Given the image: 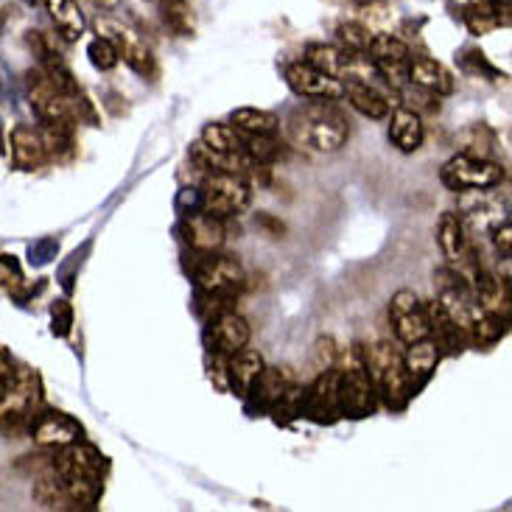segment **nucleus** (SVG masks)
<instances>
[{"label":"nucleus","mask_w":512,"mask_h":512,"mask_svg":"<svg viewBox=\"0 0 512 512\" xmlns=\"http://www.w3.org/2000/svg\"><path fill=\"white\" fill-rule=\"evenodd\" d=\"M389 322H392L395 339H398L403 347L412 345V342H420V339H429L431 336L426 303L417 297L415 291L401 289L392 294V300H389Z\"/></svg>","instance_id":"nucleus-8"},{"label":"nucleus","mask_w":512,"mask_h":512,"mask_svg":"<svg viewBox=\"0 0 512 512\" xmlns=\"http://www.w3.org/2000/svg\"><path fill=\"white\" fill-rule=\"evenodd\" d=\"M266 361L258 350L250 347H241L236 353H230L224 359V375H227V384L236 389L238 395H250L252 384L258 381V375L263 373Z\"/></svg>","instance_id":"nucleus-18"},{"label":"nucleus","mask_w":512,"mask_h":512,"mask_svg":"<svg viewBox=\"0 0 512 512\" xmlns=\"http://www.w3.org/2000/svg\"><path fill=\"white\" fill-rule=\"evenodd\" d=\"M230 124L236 126L241 135H275L280 129V118L275 112L258 110V107H238L230 115Z\"/></svg>","instance_id":"nucleus-26"},{"label":"nucleus","mask_w":512,"mask_h":512,"mask_svg":"<svg viewBox=\"0 0 512 512\" xmlns=\"http://www.w3.org/2000/svg\"><path fill=\"white\" fill-rule=\"evenodd\" d=\"M185 241L194 252H219L227 241V227L222 219L196 210L185 219Z\"/></svg>","instance_id":"nucleus-16"},{"label":"nucleus","mask_w":512,"mask_h":512,"mask_svg":"<svg viewBox=\"0 0 512 512\" xmlns=\"http://www.w3.org/2000/svg\"><path fill=\"white\" fill-rule=\"evenodd\" d=\"M294 384H297V378H294L289 367H263V373L258 375V381L252 384L250 392L261 406L275 409L277 403L294 389Z\"/></svg>","instance_id":"nucleus-23"},{"label":"nucleus","mask_w":512,"mask_h":512,"mask_svg":"<svg viewBox=\"0 0 512 512\" xmlns=\"http://www.w3.org/2000/svg\"><path fill=\"white\" fill-rule=\"evenodd\" d=\"M98 37L110 40L115 45L118 56L124 59L129 68L140 73V76H154V54L149 48V42L140 37L135 28L124 23L121 17H112V14H101L96 20Z\"/></svg>","instance_id":"nucleus-6"},{"label":"nucleus","mask_w":512,"mask_h":512,"mask_svg":"<svg viewBox=\"0 0 512 512\" xmlns=\"http://www.w3.org/2000/svg\"><path fill=\"white\" fill-rule=\"evenodd\" d=\"M286 124H289V135L297 146L317 154L339 152L350 138V124H347L345 112L333 101H322V98H314L308 104H300L297 110H291Z\"/></svg>","instance_id":"nucleus-1"},{"label":"nucleus","mask_w":512,"mask_h":512,"mask_svg":"<svg viewBox=\"0 0 512 512\" xmlns=\"http://www.w3.org/2000/svg\"><path fill=\"white\" fill-rule=\"evenodd\" d=\"M336 359H339V347L333 342V336H319L314 347H311V367L314 373H328L336 367Z\"/></svg>","instance_id":"nucleus-34"},{"label":"nucleus","mask_w":512,"mask_h":512,"mask_svg":"<svg viewBox=\"0 0 512 512\" xmlns=\"http://www.w3.org/2000/svg\"><path fill=\"white\" fill-rule=\"evenodd\" d=\"M40 135H42V143H45V152H48V157L65 160V157H70V154L76 152V129H73V121H62V124H42Z\"/></svg>","instance_id":"nucleus-28"},{"label":"nucleus","mask_w":512,"mask_h":512,"mask_svg":"<svg viewBox=\"0 0 512 512\" xmlns=\"http://www.w3.org/2000/svg\"><path fill=\"white\" fill-rule=\"evenodd\" d=\"M283 73H286V82H289L291 90L303 98L339 101V98H342V90H345L342 79H336V76H328V73H322V70L311 68L303 59L289 62Z\"/></svg>","instance_id":"nucleus-11"},{"label":"nucleus","mask_w":512,"mask_h":512,"mask_svg":"<svg viewBox=\"0 0 512 512\" xmlns=\"http://www.w3.org/2000/svg\"><path fill=\"white\" fill-rule=\"evenodd\" d=\"M333 370H336V384H339V398H342V415H370L375 409V387L364 367L361 345L339 350Z\"/></svg>","instance_id":"nucleus-3"},{"label":"nucleus","mask_w":512,"mask_h":512,"mask_svg":"<svg viewBox=\"0 0 512 512\" xmlns=\"http://www.w3.org/2000/svg\"><path fill=\"white\" fill-rule=\"evenodd\" d=\"M28 98H31V110L37 112L42 124H62V121H76V110L59 87H56L40 68L26 73Z\"/></svg>","instance_id":"nucleus-9"},{"label":"nucleus","mask_w":512,"mask_h":512,"mask_svg":"<svg viewBox=\"0 0 512 512\" xmlns=\"http://www.w3.org/2000/svg\"><path fill=\"white\" fill-rule=\"evenodd\" d=\"M34 501L40 504L42 510H68L70 501L68 493H65V487H62V479H59V473L48 465V471L37 476V482H34Z\"/></svg>","instance_id":"nucleus-27"},{"label":"nucleus","mask_w":512,"mask_h":512,"mask_svg":"<svg viewBox=\"0 0 512 512\" xmlns=\"http://www.w3.org/2000/svg\"><path fill=\"white\" fill-rule=\"evenodd\" d=\"M440 180L451 191H490L504 182V168L479 154H457L443 166Z\"/></svg>","instance_id":"nucleus-7"},{"label":"nucleus","mask_w":512,"mask_h":512,"mask_svg":"<svg viewBox=\"0 0 512 512\" xmlns=\"http://www.w3.org/2000/svg\"><path fill=\"white\" fill-rule=\"evenodd\" d=\"M345 90L342 98H347V104L353 110L364 115V118H373V121H384L389 115V98L387 93H381V87L367 82H356V79H342Z\"/></svg>","instance_id":"nucleus-19"},{"label":"nucleus","mask_w":512,"mask_h":512,"mask_svg":"<svg viewBox=\"0 0 512 512\" xmlns=\"http://www.w3.org/2000/svg\"><path fill=\"white\" fill-rule=\"evenodd\" d=\"M23 280L20 263L14 261V255H0V286H17Z\"/></svg>","instance_id":"nucleus-37"},{"label":"nucleus","mask_w":512,"mask_h":512,"mask_svg":"<svg viewBox=\"0 0 512 512\" xmlns=\"http://www.w3.org/2000/svg\"><path fill=\"white\" fill-rule=\"evenodd\" d=\"M347 59H350V51L336 48V45H325V42H308L303 51V62L328 73V76H336V79H345Z\"/></svg>","instance_id":"nucleus-25"},{"label":"nucleus","mask_w":512,"mask_h":512,"mask_svg":"<svg viewBox=\"0 0 512 512\" xmlns=\"http://www.w3.org/2000/svg\"><path fill=\"white\" fill-rule=\"evenodd\" d=\"M87 56H90V62H93L96 70H112L118 68V62H121L115 45L110 40H104V37H96V40L87 45Z\"/></svg>","instance_id":"nucleus-35"},{"label":"nucleus","mask_w":512,"mask_h":512,"mask_svg":"<svg viewBox=\"0 0 512 512\" xmlns=\"http://www.w3.org/2000/svg\"><path fill=\"white\" fill-rule=\"evenodd\" d=\"M250 336V322L241 314H236V311H222L210 322V339H213L219 356H230V353H236L241 347H247L250 345Z\"/></svg>","instance_id":"nucleus-15"},{"label":"nucleus","mask_w":512,"mask_h":512,"mask_svg":"<svg viewBox=\"0 0 512 512\" xmlns=\"http://www.w3.org/2000/svg\"><path fill=\"white\" fill-rule=\"evenodd\" d=\"M51 322H54L56 336H70L73 331V308L68 300H56L51 308Z\"/></svg>","instance_id":"nucleus-36"},{"label":"nucleus","mask_w":512,"mask_h":512,"mask_svg":"<svg viewBox=\"0 0 512 512\" xmlns=\"http://www.w3.org/2000/svg\"><path fill=\"white\" fill-rule=\"evenodd\" d=\"M9 154H12L14 168H20V171L42 168V163L48 160V152H45L40 129L26 124L14 126L12 135H9Z\"/></svg>","instance_id":"nucleus-17"},{"label":"nucleus","mask_w":512,"mask_h":512,"mask_svg":"<svg viewBox=\"0 0 512 512\" xmlns=\"http://www.w3.org/2000/svg\"><path fill=\"white\" fill-rule=\"evenodd\" d=\"M280 154H283V149H280L275 135H244V157L250 163L266 166V163H275Z\"/></svg>","instance_id":"nucleus-31"},{"label":"nucleus","mask_w":512,"mask_h":512,"mask_svg":"<svg viewBox=\"0 0 512 512\" xmlns=\"http://www.w3.org/2000/svg\"><path fill=\"white\" fill-rule=\"evenodd\" d=\"M191 163H194L199 171L205 174H247V168L252 166L250 160L244 154H227V152H216L205 146L202 140H196L191 146Z\"/></svg>","instance_id":"nucleus-22"},{"label":"nucleus","mask_w":512,"mask_h":512,"mask_svg":"<svg viewBox=\"0 0 512 512\" xmlns=\"http://www.w3.org/2000/svg\"><path fill=\"white\" fill-rule=\"evenodd\" d=\"M493 236V241H496V250H499V255H504V258H510V250H512V224L510 219H504V222L490 233Z\"/></svg>","instance_id":"nucleus-38"},{"label":"nucleus","mask_w":512,"mask_h":512,"mask_svg":"<svg viewBox=\"0 0 512 512\" xmlns=\"http://www.w3.org/2000/svg\"><path fill=\"white\" fill-rule=\"evenodd\" d=\"M199 263L194 266L196 286L208 297H233L244 280V263L236 255H222V252H196Z\"/></svg>","instance_id":"nucleus-5"},{"label":"nucleus","mask_w":512,"mask_h":512,"mask_svg":"<svg viewBox=\"0 0 512 512\" xmlns=\"http://www.w3.org/2000/svg\"><path fill=\"white\" fill-rule=\"evenodd\" d=\"M367 56L370 59H387V62H406L412 51L409 45L395 37V34H373L370 40V48H367Z\"/></svg>","instance_id":"nucleus-30"},{"label":"nucleus","mask_w":512,"mask_h":512,"mask_svg":"<svg viewBox=\"0 0 512 512\" xmlns=\"http://www.w3.org/2000/svg\"><path fill=\"white\" fill-rule=\"evenodd\" d=\"M14 367H17V364H14V359L9 356V350L0 345V392L6 389V384H9V381H12Z\"/></svg>","instance_id":"nucleus-39"},{"label":"nucleus","mask_w":512,"mask_h":512,"mask_svg":"<svg viewBox=\"0 0 512 512\" xmlns=\"http://www.w3.org/2000/svg\"><path fill=\"white\" fill-rule=\"evenodd\" d=\"M361 356H364V367L370 373L375 392H381L392 409H401L406 398L412 395L409 378L403 370L401 350L392 342H373V345H361Z\"/></svg>","instance_id":"nucleus-2"},{"label":"nucleus","mask_w":512,"mask_h":512,"mask_svg":"<svg viewBox=\"0 0 512 512\" xmlns=\"http://www.w3.org/2000/svg\"><path fill=\"white\" fill-rule=\"evenodd\" d=\"M403 370H406V378H409V387L417 389L437 367L440 361V347L434 339H420V342H412L406 345V353H401Z\"/></svg>","instance_id":"nucleus-21"},{"label":"nucleus","mask_w":512,"mask_h":512,"mask_svg":"<svg viewBox=\"0 0 512 512\" xmlns=\"http://www.w3.org/2000/svg\"><path fill=\"white\" fill-rule=\"evenodd\" d=\"M336 40L342 42V48L350 51V54H367L370 40H373V31L356 23V20H350V23H342V26L336 28Z\"/></svg>","instance_id":"nucleus-32"},{"label":"nucleus","mask_w":512,"mask_h":512,"mask_svg":"<svg viewBox=\"0 0 512 512\" xmlns=\"http://www.w3.org/2000/svg\"><path fill=\"white\" fill-rule=\"evenodd\" d=\"M51 468L59 476H93V479H101V473H104V457H101V451H98L96 445L76 440V443L56 448V457L51 459Z\"/></svg>","instance_id":"nucleus-12"},{"label":"nucleus","mask_w":512,"mask_h":512,"mask_svg":"<svg viewBox=\"0 0 512 512\" xmlns=\"http://www.w3.org/2000/svg\"><path fill=\"white\" fill-rule=\"evenodd\" d=\"M303 406L308 415L319 423H333L342 415V398H339V384H336V370L319 373L314 384L303 395Z\"/></svg>","instance_id":"nucleus-13"},{"label":"nucleus","mask_w":512,"mask_h":512,"mask_svg":"<svg viewBox=\"0 0 512 512\" xmlns=\"http://www.w3.org/2000/svg\"><path fill=\"white\" fill-rule=\"evenodd\" d=\"M426 138V124L420 118V112L409 107H398L392 112V124H389V140L392 146L403 154L417 152Z\"/></svg>","instance_id":"nucleus-20"},{"label":"nucleus","mask_w":512,"mask_h":512,"mask_svg":"<svg viewBox=\"0 0 512 512\" xmlns=\"http://www.w3.org/2000/svg\"><path fill=\"white\" fill-rule=\"evenodd\" d=\"M48 17L54 20L59 37L65 42H76L84 34V14L76 0H42Z\"/></svg>","instance_id":"nucleus-24"},{"label":"nucleus","mask_w":512,"mask_h":512,"mask_svg":"<svg viewBox=\"0 0 512 512\" xmlns=\"http://www.w3.org/2000/svg\"><path fill=\"white\" fill-rule=\"evenodd\" d=\"M163 17H166L168 28L177 31L180 37H191L196 31L194 14L182 0H163Z\"/></svg>","instance_id":"nucleus-33"},{"label":"nucleus","mask_w":512,"mask_h":512,"mask_svg":"<svg viewBox=\"0 0 512 512\" xmlns=\"http://www.w3.org/2000/svg\"><path fill=\"white\" fill-rule=\"evenodd\" d=\"M202 210L216 219H233L250 208L252 188L244 174H208L202 185Z\"/></svg>","instance_id":"nucleus-4"},{"label":"nucleus","mask_w":512,"mask_h":512,"mask_svg":"<svg viewBox=\"0 0 512 512\" xmlns=\"http://www.w3.org/2000/svg\"><path fill=\"white\" fill-rule=\"evenodd\" d=\"M406 73H409V84H415L431 96H451L457 90L454 73L431 56H409Z\"/></svg>","instance_id":"nucleus-14"},{"label":"nucleus","mask_w":512,"mask_h":512,"mask_svg":"<svg viewBox=\"0 0 512 512\" xmlns=\"http://www.w3.org/2000/svg\"><path fill=\"white\" fill-rule=\"evenodd\" d=\"M202 143L227 154H244V135L233 124H208L202 129Z\"/></svg>","instance_id":"nucleus-29"},{"label":"nucleus","mask_w":512,"mask_h":512,"mask_svg":"<svg viewBox=\"0 0 512 512\" xmlns=\"http://www.w3.org/2000/svg\"><path fill=\"white\" fill-rule=\"evenodd\" d=\"M28 434L34 443L45 448H62V445L82 440V423L76 417L56 412V409H37L28 420Z\"/></svg>","instance_id":"nucleus-10"}]
</instances>
